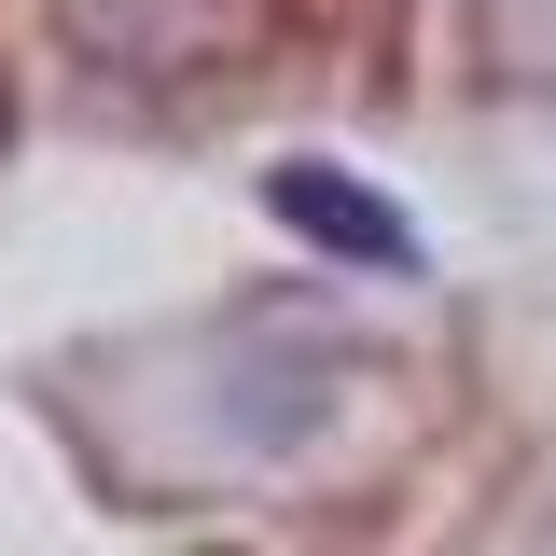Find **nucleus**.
I'll list each match as a JSON object with an SVG mask.
<instances>
[{"mask_svg": "<svg viewBox=\"0 0 556 556\" xmlns=\"http://www.w3.org/2000/svg\"><path fill=\"white\" fill-rule=\"evenodd\" d=\"M265 195H278V223H292V237H320V251H348V265H376V278H404V265H417L404 208H376L362 181H334V167H278Z\"/></svg>", "mask_w": 556, "mask_h": 556, "instance_id": "1", "label": "nucleus"}]
</instances>
